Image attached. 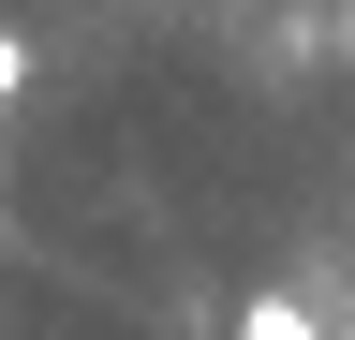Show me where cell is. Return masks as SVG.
Returning <instances> with one entry per match:
<instances>
[{
	"label": "cell",
	"mask_w": 355,
	"mask_h": 340,
	"mask_svg": "<svg viewBox=\"0 0 355 340\" xmlns=\"http://www.w3.org/2000/svg\"><path fill=\"white\" fill-rule=\"evenodd\" d=\"M15 89H30V30L0 15V104H15Z\"/></svg>",
	"instance_id": "cell-2"
},
{
	"label": "cell",
	"mask_w": 355,
	"mask_h": 340,
	"mask_svg": "<svg viewBox=\"0 0 355 340\" xmlns=\"http://www.w3.org/2000/svg\"><path fill=\"white\" fill-rule=\"evenodd\" d=\"M237 340H326V325H311L282 281H266V296H237Z\"/></svg>",
	"instance_id": "cell-1"
}]
</instances>
